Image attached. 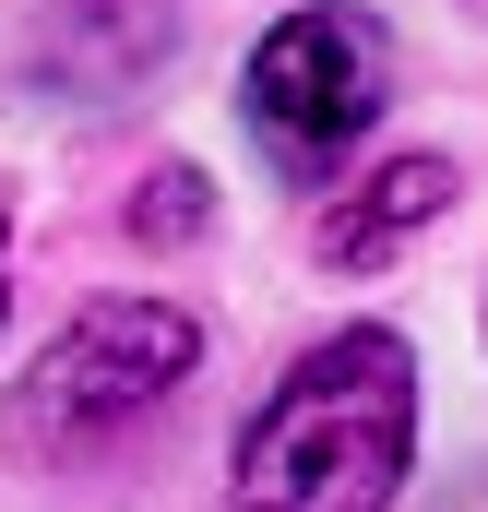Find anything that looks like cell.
<instances>
[{
	"mask_svg": "<svg viewBox=\"0 0 488 512\" xmlns=\"http://www.w3.org/2000/svg\"><path fill=\"white\" fill-rule=\"evenodd\" d=\"M417 477V358L405 334H322L239 429V512H393Z\"/></svg>",
	"mask_w": 488,
	"mask_h": 512,
	"instance_id": "cell-1",
	"label": "cell"
},
{
	"mask_svg": "<svg viewBox=\"0 0 488 512\" xmlns=\"http://www.w3.org/2000/svg\"><path fill=\"white\" fill-rule=\"evenodd\" d=\"M191 358H203V334H191V310H167V298H96L36 370L12 393V453H96V441H120L143 429L167 393L191 382Z\"/></svg>",
	"mask_w": 488,
	"mask_h": 512,
	"instance_id": "cell-2",
	"label": "cell"
},
{
	"mask_svg": "<svg viewBox=\"0 0 488 512\" xmlns=\"http://www.w3.org/2000/svg\"><path fill=\"white\" fill-rule=\"evenodd\" d=\"M393 96V48L358 0H310L250 48V131L286 179H334Z\"/></svg>",
	"mask_w": 488,
	"mask_h": 512,
	"instance_id": "cell-3",
	"label": "cell"
},
{
	"mask_svg": "<svg viewBox=\"0 0 488 512\" xmlns=\"http://www.w3.org/2000/svg\"><path fill=\"white\" fill-rule=\"evenodd\" d=\"M167 36H179V0H60L36 24V72L96 108V96H131L167 60Z\"/></svg>",
	"mask_w": 488,
	"mask_h": 512,
	"instance_id": "cell-4",
	"label": "cell"
},
{
	"mask_svg": "<svg viewBox=\"0 0 488 512\" xmlns=\"http://www.w3.org/2000/svg\"><path fill=\"white\" fill-rule=\"evenodd\" d=\"M441 203H453V155H393V167H369L358 191H334L310 215V251L322 262H381V251H405Z\"/></svg>",
	"mask_w": 488,
	"mask_h": 512,
	"instance_id": "cell-5",
	"label": "cell"
},
{
	"mask_svg": "<svg viewBox=\"0 0 488 512\" xmlns=\"http://www.w3.org/2000/svg\"><path fill=\"white\" fill-rule=\"evenodd\" d=\"M215 203H203V167H155L143 179V203H131V239H191Z\"/></svg>",
	"mask_w": 488,
	"mask_h": 512,
	"instance_id": "cell-6",
	"label": "cell"
},
{
	"mask_svg": "<svg viewBox=\"0 0 488 512\" xmlns=\"http://www.w3.org/2000/svg\"><path fill=\"white\" fill-rule=\"evenodd\" d=\"M441 512H488V465H477V477H465V489H453Z\"/></svg>",
	"mask_w": 488,
	"mask_h": 512,
	"instance_id": "cell-7",
	"label": "cell"
}]
</instances>
